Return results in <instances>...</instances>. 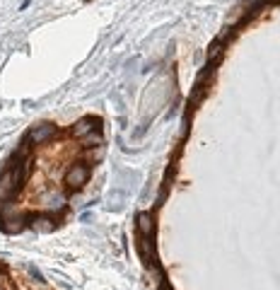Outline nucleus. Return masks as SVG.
<instances>
[{
  "label": "nucleus",
  "mask_w": 280,
  "mask_h": 290,
  "mask_svg": "<svg viewBox=\"0 0 280 290\" xmlns=\"http://www.w3.org/2000/svg\"><path fill=\"white\" fill-rule=\"evenodd\" d=\"M138 228H140L142 234H150V232H152L155 225H152V215H150V213H140L138 215Z\"/></svg>",
  "instance_id": "4"
},
{
  "label": "nucleus",
  "mask_w": 280,
  "mask_h": 290,
  "mask_svg": "<svg viewBox=\"0 0 280 290\" xmlns=\"http://www.w3.org/2000/svg\"><path fill=\"white\" fill-rule=\"evenodd\" d=\"M54 133H56V126H51V123H41V126L31 128L29 138H31L34 143H44V141H49V138H51Z\"/></svg>",
  "instance_id": "2"
},
{
  "label": "nucleus",
  "mask_w": 280,
  "mask_h": 290,
  "mask_svg": "<svg viewBox=\"0 0 280 290\" xmlns=\"http://www.w3.org/2000/svg\"><path fill=\"white\" fill-rule=\"evenodd\" d=\"M268 2H280V0H268Z\"/></svg>",
  "instance_id": "7"
},
{
  "label": "nucleus",
  "mask_w": 280,
  "mask_h": 290,
  "mask_svg": "<svg viewBox=\"0 0 280 290\" xmlns=\"http://www.w3.org/2000/svg\"><path fill=\"white\" fill-rule=\"evenodd\" d=\"M34 228H36L39 232H49L54 225H51V220H49V218H39V220H34Z\"/></svg>",
  "instance_id": "5"
},
{
  "label": "nucleus",
  "mask_w": 280,
  "mask_h": 290,
  "mask_svg": "<svg viewBox=\"0 0 280 290\" xmlns=\"http://www.w3.org/2000/svg\"><path fill=\"white\" fill-rule=\"evenodd\" d=\"M87 179H89V170L84 167V165H73L68 174H65V184H70V186H75V189H80L87 184Z\"/></svg>",
  "instance_id": "1"
},
{
  "label": "nucleus",
  "mask_w": 280,
  "mask_h": 290,
  "mask_svg": "<svg viewBox=\"0 0 280 290\" xmlns=\"http://www.w3.org/2000/svg\"><path fill=\"white\" fill-rule=\"evenodd\" d=\"M102 155H104V145H99V147L92 152V157H94V160H102Z\"/></svg>",
  "instance_id": "6"
},
{
  "label": "nucleus",
  "mask_w": 280,
  "mask_h": 290,
  "mask_svg": "<svg viewBox=\"0 0 280 290\" xmlns=\"http://www.w3.org/2000/svg\"><path fill=\"white\" fill-rule=\"evenodd\" d=\"M94 128H97V121L87 116V118H80V121L73 126V136H75V138H84V136H89Z\"/></svg>",
  "instance_id": "3"
}]
</instances>
